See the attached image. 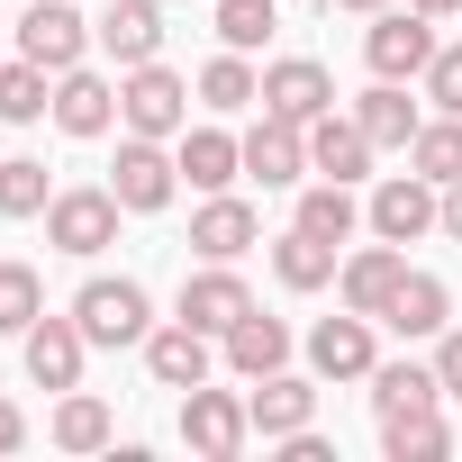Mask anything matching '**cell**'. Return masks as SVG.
<instances>
[{"label": "cell", "instance_id": "6da1fadb", "mask_svg": "<svg viewBox=\"0 0 462 462\" xmlns=\"http://www.w3.org/2000/svg\"><path fill=\"white\" fill-rule=\"evenodd\" d=\"M118 217H127V199H118L109 181L55 190V199H46V245H55V254H73V263H91V254H109V245H118Z\"/></svg>", "mask_w": 462, "mask_h": 462}, {"label": "cell", "instance_id": "7a4b0ae2", "mask_svg": "<svg viewBox=\"0 0 462 462\" xmlns=\"http://www.w3.org/2000/svg\"><path fill=\"white\" fill-rule=\"evenodd\" d=\"M118 127L127 136H181L190 127V82L154 55V64H127L118 73Z\"/></svg>", "mask_w": 462, "mask_h": 462}, {"label": "cell", "instance_id": "3957f363", "mask_svg": "<svg viewBox=\"0 0 462 462\" xmlns=\"http://www.w3.org/2000/svg\"><path fill=\"white\" fill-rule=\"evenodd\" d=\"M73 318H82V336H91L100 354H118V345H145V336H154V300H145V282H127V273H118V282H109V273H100V282H82V291H73Z\"/></svg>", "mask_w": 462, "mask_h": 462}, {"label": "cell", "instance_id": "277c9868", "mask_svg": "<svg viewBox=\"0 0 462 462\" xmlns=\"http://www.w3.org/2000/svg\"><path fill=\"white\" fill-rule=\"evenodd\" d=\"M181 444L199 453V462H236L245 444H254V408H245V390H181Z\"/></svg>", "mask_w": 462, "mask_h": 462}, {"label": "cell", "instance_id": "5b68a950", "mask_svg": "<svg viewBox=\"0 0 462 462\" xmlns=\"http://www.w3.org/2000/svg\"><path fill=\"white\" fill-rule=\"evenodd\" d=\"M363 64H372L381 82H426V64H435V19H426V10H381V19L363 28Z\"/></svg>", "mask_w": 462, "mask_h": 462}, {"label": "cell", "instance_id": "8992f818", "mask_svg": "<svg viewBox=\"0 0 462 462\" xmlns=\"http://www.w3.org/2000/svg\"><path fill=\"white\" fill-rule=\"evenodd\" d=\"M109 190L127 199V217H154V208H172V190H181V163L163 154V136H118Z\"/></svg>", "mask_w": 462, "mask_h": 462}, {"label": "cell", "instance_id": "52a82bcc", "mask_svg": "<svg viewBox=\"0 0 462 462\" xmlns=\"http://www.w3.org/2000/svg\"><path fill=\"white\" fill-rule=\"evenodd\" d=\"M435 217H444V190H435L426 172H390V181L363 199V226H372V236H390V245H417Z\"/></svg>", "mask_w": 462, "mask_h": 462}, {"label": "cell", "instance_id": "ba28073f", "mask_svg": "<svg viewBox=\"0 0 462 462\" xmlns=\"http://www.w3.org/2000/svg\"><path fill=\"white\" fill-rule=\"evenodd\" d=\"M263 245V217H254V199H236V190H208L199 208H190V254L199 263H236V254H254Z\"/></svg>", "mask_w": 462, "mask_h": 462}, {"label": "cell", "instance_id": "9c48e42d", "mask_svg": "<svg viewBox=\"0 0 462 462\" xmlns=\"http://www.w3.org/2000/svg\"><path fill=\"white\" fill-rule=\"evenodd\" d=\"M91 46H100V37H91V19L73 10V0H37V10L19 19V55L46 64V73H73Z\"/></svg>", "mask_w": 462, "mask_h": 462}, {"label": "cell", "instance_id": "30bf717a", "mask_svg": "<svg viewBox=\"0 0 462 462\" xmlns=\"http://www.w3.org/2000/svg\"><path fill=\"white\" fill-rule=\"evenodd\" d=\"M245 181H263V190H300V181H309V127L263 109V118L245 127Z\"/></svg>", "mask_w": 462, "mask_h": 462}, {"label": "cell", "instance_id": "8fae6325", "mask_svg": "<svg viewBox=\"0 0 462 462\" xmlns=\"http://www.w3.org/2000/svg\"><path fill=\"white\" fill-rule=\"evenodd\" d=\"M372 327H381V318H363V309L318 318V327H309V363H318V381H372V363H381Z\"/></svg>", "mask_w": 462, "mask_h": 462}, {"label": "cell", "instance_id": "7c38bea8", "mask_svg": "<svg viewBox=\"0 0 462 462\" xmlns=\"http://www.w3.org/2000/svg\"><path fill=\"white\" fill-rule=\"evenodd\" d=\"M19 354H28V381H37V390H82V354H91V336H82V318L64 309V318H37V327L19 336Z\"/></svg>", "mask_w": 462, "mask_h": 462}, {"label": "cell", "instance_id": "4fadbf2b", "mask_svg": "<svg viewBox=\"0 0 462 462\" xmlns=\"http://www.w3.org/2000/svg\"><path fill=\"white\" fill-rule=\"evenodd\" d=\"M145 372H154V390H199L217 372V336L190 327V318H172V327L145 336Z\"/></svg>", "mask_w": 462, "mask_h": 462}, {"label": "cell", "instance_id": "5bb4252c", "mask_svg": "<svg viewBox=\"0 0 462 462\" xmlns=\"http://www.w3.org/2000/svg\"><path fill=\"white\" fill-rule=\"evenodd\" d=\"M263 109L273 118H327L336 109V73L318 64V55H282V64H263Z\"/></svg>", "mask_w": 462, "mask_h": 462}, {"label": "cell", "instance_id": "9a60e30c", "mask_svg": "<svg viewBox=\"0 0 462 462\" xmlns=\"http://www.w3.org/2000/svg\"><path fill=\"white\" fill-rule=\"evenodd\" d=\"M46 118H55L64 136H82V145H91V136H109V127H118V82H109V73H91V64H73V73H55V109H46Z\"/></svg>", "mask_w": 462, "mask_h": 462}, {"label": "cell", "instance_id": "2e32d148", "mask_svg": "<svg viewBox=\"0 0 462 462\" xmlns=\"http://www.w3.org/2000/svg\"><path fill=\"white\" fill-rule=\"evenodd\" d=\"M245 408H254V435H263V444H282V435L318 426V381H300V372L282 363V372H263V381L245 390Z\"/></svg>", "mask_w": 462, "mask_h": 462}, {"label": "cell", "instance_id": "e0dca14e", "mask_svg": "<svg viewBox=\"0 0 462 462\" xmlns=\"http://www.w3.org/2000/svg\"><path fill=\"white\" fill-rule=\"evenodd\" d=\"M245 309H254V291H245V273H236V263H199V273L181 282V318H190V327H208V336H226Z\"/></svg>", "mask_w": 462, "mask_h": 462}, {"label": "cell", "instance_id": "ac0fdd59", "mask_svg": "<svg viewBox=\"0 0 462 462\" xmlns=\"http://www.w3.org/2000/svg\"><path fill=\"white\" fill-rule=\"evenodd\" d=\"M172 163H181V181L208 199V190H226V181H245V136H226V127H181Z\"/></svg>", "mask_w": 462, "mask_h": 462}, {"label": "cell", "instance_id": "d6986e66", "mask_svg": "<svg viewBox=\"0 0 462 462\" xmlns=\"http://www.w3.org/2000/svg\"><path fill=\"white\" fill-rule=\"evenodd\" d=\"M372 154H381V145L363 136V118H336V109L309 118V172H318V181H363Z\"/></svg>", "mask_w": 462, "mask_h": 462}, {"label": "cell", "instance_id": "ffe728a7", "mask_svg": "<svg viewBox=\"0 0 462 462\" xmlns=\"http://www.w3.org/2000/svg\"><path fill=\"white\" fill-rule=\"evenodd\" d=\"M408 282V254L381 236V245H363V254H345L336 263V291H345V309H363V318H381L390 309V291Z\"/></svg>", "mask_w": 462, "mask_h": 462}, {"label": "cell", "instance_id": "44dd1931", "mask_svg": "<svg viewBox=\"0 0 462 462\" xmlns=\"http://www.w3.org/2000/svg\"><path fill=\"white\" fill-rule=\"evenodd\" d=\"M217 354H226V372H236V381H263V372H282V363H291V327H282V318H263V309H245L236 327L217 336Z\"/></svg>", "mask_w": 462, "mask_h": 462}, {"label": "cell", "instance_id": "7402d4cb", "mask_svg": "<svg viewBox=\"0 0 462 462\" xmlns=\"http://www.w3.org/2000/svg\"><path fill=\"white\" fill-rule=\"evenodd\" d=\"M100 37V55L127 73V64H154L163 55V10H154V0H109V19L91 28Z\"/></svg>", "mask_w": 462, "mask_h": 462}, {"label": "cell", "instance_id": "603a6c76", "mask_svg": "<svg viewBox=\"0 0 462 462\" xmlns=\"http://www.w3.org/2000/svg\"><path fill=\"white\" fill-rule=\"evenodd\" d=\"M354 118H363V136H372L381 154H408V145H417V127H426V118H417V100H408L399 82H381V73H372V91L354 100Z\"/></svg>", "mask_w": 462, "mask_h": 462}, {"label": "cell", "instance_id": "cb8c5ba5", "mask_svg": "<svg viewBox=\"0 0 462 462\" xmlns=\"http://www.w3.org/2000/svg\"><path fill=\"white\" fill-rule=\"evenodd\" d=\"M381 327H399V336H444V327H453V291H444L435 273H408V282L390 291Z\"/></svg>", "mask_w": 462, "mask_h": 462}, {"label": "cell", "instance_id": "d4e9b609", "mask_svg": "<svg viewBox=\"0 0 462 462\" xmlns=\"http://www.w3.org/2000/svg\"><path fill=\"white\" fill-rule=\"evenodd\" d=\"M291 226H309V236L345 245L354 226H363V199H354V181H309V190H300V208H291Z\"/></svg>", "mask_w": 462, "mask_h": 462}, {"label": "cell", "instance_id": "484cf974", "mask_svg": "<svg viewBox=\"0 0 462 462\" xmlns=\"http://www.w3.org/2000/svg\"><path fill=\"white\" fill-rule=\"evenodd\" d=\"M273 273H282V291H327L336 282V245L309 236V226H282L273 236Z\"/></svg>", "mask_w": 462, "mask_h": 462}, {"label": "cell", "instance_id": "4316f807", "mask_svg": "<svg viewBox=\"0 0 462 462\" xmlns=\"http://www.w3.org/2000/svg\"><path fill=\"white\" fill-rule=\"evenodd\" d=\"M435 399H444L435 363H372V408H381V417H417V408H435Z\"/></svg>", "mask_w": 462, "mask_h": 462}, {"label": "cell", "instance_id": "83f0119b", "mask_svg": "<svg viewBox=\"0 0 462 462\" xmlns=\"http://www.w3.org/2000/svg\"><path fill=\"white\" fill-rule=\"evenodd\" d=\"M254 100H263V73H254V64H245L236 46L199 64V109H217V118H236V109H254Z\"/></svg>", "mask_w": 462, "mask_h": 462}, {"label": "cell", "instance_id": "f1b7e54d", "mask_svg": "<svg viewBox=\"0 0 462 462\" xmlns=\"http://www.w3.org/2000/svg\"><path fill=\"white\" fill-rule=\"evenodd\" d=\"M109 435H118L109 399H91V390H64L55 399V453H100Z\"/></svg>", "mask_w": 462, "mask_h": 462}, {"label": "cell", "instance_id": "f546056e", "mask_svg": "<svg viewBox=\"0 0 462 462\" xmlns=\"http://www.w3.org/2000/svg\"><path fill=\"white\" fill-rule=\"evenodd\" d=\"M408 172H426L435 190H444V181H462V118H453V109H435V118L417 127V145H408Z\"/></svg>", "mask_w": 462, "mask_h": 462}, {"label": "cell", "instance_id": "4dcf8cb0", "mask_svg": "<svg viewBox=\"0 0 462 462\" xmlns=\"http://www.w3.org/2000/svg\"><path fill=\"white\" fill-rule=\"evenodd\" d=\"M46 109H55V73H46V64H28V55L0 64V118H10V127H37Z\"/></svg>", "mask_w": 462, "mask_h": 462}, {"label": "cell", "instance_id": "1f68e13d", "mask_svg": "<svg viewBox=\"0 0 462 462\" xmlns=\"http://www.w3.org/2000/svg\"><path fill=\"white\" fill-rule=\"evenodd\" d=\"M381 453H390V462H435V453H453V426H444L435 408H417V417H381Z\"/></svg>", "mask_w": 462, "mask_h": 462}, {"label": "cell", "instance_id": "d6a6232c", "mask_svg": "<svg viewBox=\"0 0 462 462\" xmlns=\"http://www.w3.org/2000/svg\"><path fill=\"white\" fill-rule=\"evenodd\" d=\"M46 199H55V181H46L37 154H10V163H0V217H46Z\"/></svg>", "mask_w": 462, "mask_h": 462}, {"label": "cell", "instance_id": "836d02e7", "mask_svg": "<svg viewBox=\"0 0 462 462\" xmlns=\"http://www.w3.org/2000/svg\"><path fill=\"white\" fill-rule=\"evenodd\" d=\"M273 28H282V10H273V0H217V46L254 55V46H273Z\"/></svg>", "mask_w": 462, "mask_h": 462}, {"label": "cell", "instance_id": "e575fe53", "mask_svg": "<svg viewBox=\"0 0 462 462\" xmlns=\"http://www.w3.org/2000/svg\"><path fill=\"white\" fill-rule=\"evenodd\" d=\"M46 318V282L28 263H0V336H28Z\"/></svg>", "mask_w": 462, "mask_h": 462}, {"label": "cell", "instance_id": "d590c367", "mask_svg": "<svg viewBox=\"0 0 462 462\" xmlns=\"http://www.w3.org/2000/svg\"><path fill=\"white\" fill-rule=\"evenodd\" d=\"M426 100L462 118V46H435V64H426Z\"/></svg>", "mask_w": 462, "mask_h": 462}, {"label": "cell", "instance_id": "8d00e7d4", "mask_svg": "<svg viewBox=\"0 0 462 462\" xmlns=\"http://www.w3.org/2000/svg\"><path fill=\"white\" fill-rule=\"evenodd\" d=\"M435 381H444V399H462V327L435 336Z\"/></svg>", "mask_w": 462, "mask_h": 462}, {"label": "cell", "instance_id": "74e56055", "mask_svg": "<svg viewBox=\"0 0 462 462\" xmlns=\"http://www.w3.org/2000/svg\"><path fill=\"white\" fill-rule=\"evenodd\" d=\"M28 444V417H19V399H0V453H19Z\"/></svg>", "mask_w": 462, "mask_h": 462}, {"label": "cell", "instance_id": "f35d334b", "mask_svg": "<svg viewBox=\"0 0 462 462\" xmlns=\"http://www.w3.org/2000/svg\"><path fill=\"white\" fill-rule=\"evenodd\" d=\"M435 226H444V236L462 245V181H444V217H435Z\"/></svg>", "mask_w": 462, "mask_h": 462}, {"label": "cell", "instance_id": "ab89813d", "mask_svg": "<svg viewBox=\"0 0 462 462\" xmlns=\"http://www.w3.org/2000/svg\"><path fill=\"white\" fill-rule=\"evenodd\" d=\"M408 10H426V19H462V0H408Z\"/></svg>", "mask_w": 462, "mask_h": 462}, {"label": "cell", "instance_id": "60d3db41", "mask_svg": "<svg viewBox=\"0 0 462 462\" xmlns=\"http://www.w3.org/2000/svg\"><path fill=\"white\" fill-rule=\"evenodd\" d=\"M336 10H363V19H381V10H390V0H336Z\"/></svg>", "mask_w": 462, "mask_h": 462}]
</instances>
